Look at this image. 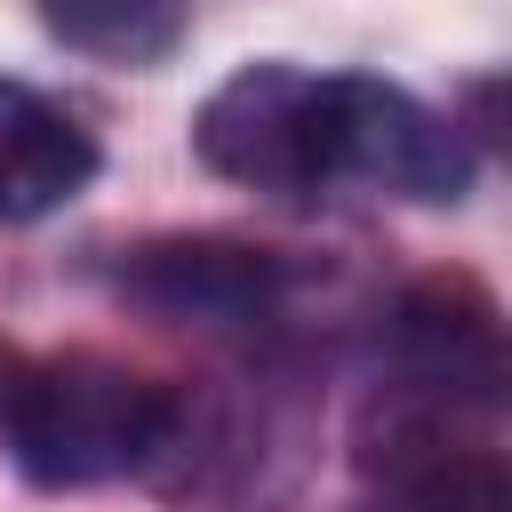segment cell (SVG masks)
<instances>
[{"mask_svg":"<svg viewBox=\"0 0 512 512\" xmlns=\"http://www.w3.org/2000/svg\"><path fill=\"white\" fill-rule=\"evenodd\" d=\"M368 504L360 512H512V480L496 448H456L440 408H400L384 448H360Z\"/></svg>","mask_w":512,"mask_h":512,"instance_id":"obj_5","label":"cell"},{"mask_svg":"<svg viewBox=\"0 0 512 512\" xmlns=\"http://www.w3.org/2000/svg\"><path fill=\"white\" fill-rule=\"evenodd\" d=\"M312 80L296 64H240L192 120V152L248 192H312Z\"/></svg>","mask_w":512,"mask_h":512,"instance_id":"obj_3","label":"cell"},{"mask_svg":"<svg viewBox=\"0 0 512 512\" xmlns=\"http://www.w3.org/2000/svg\"><path fill=\"white\" fill-rule=\"evenodd\" d=\"M392 352H400V392L448 408V400H496L504 376V336L496 304L472 280H424L392 312Z\"/></svg>","mask_w":512,"mask_h":512,"instance_id":"obj_4","label":"cell"},{"mask_svg":"<svg viewBox=\"0 0 512 512\" xmlns=\"http://www.w3.org/2000/svg\"><path fill=\"white\" fill-rule=\"evenodd\" d=\"M96 176V136L40 88L0 80V224H32L88 192Z\"/></svg>","mask_w":512,"mask_h":512,"instance_id":"obj_7","label":"cell"},{"mask_svg":"<svg viewBox=\"0 0 512 512\" xmlns=\"http://www.w3.org/2000/svg\"><path fill=\"white\" fill-rule=\"evenodd\" d=\"M328 184H368L392 200L448 208L472 192V144L456 120H440L392 80L320 72L312 80V192Z\"/></svg>","mask_w":512,"mask_h":512,"instance_id":"obj_2","label":"cell"},{"mask_svg":"<svg viewBox=\"0 0 512 512\" xmlns=\"http://www.w3.org/2000/svg\"><path fill=\"white\" fill-rule=\"evenodd\" d=\"M120 296L160 320H256L280 296V256L248 240H152L120 264Z\"/></svg>","mask_w":512,"mask_h":512,"instance_id":"obj_6","label":"cell"},{"mask_svg":"<svg viewBox=\"0 0 512 512\" xmlns=\"http://www.w3.org/2000/svg\"><path fill=\"white\" fill-rule=\"evenodd\" d=\"M176 400L184 392L136 376L128 360L64 352V360H40L16 384H0V432H8V456L24 464V480L96 488L120 472H160Z\"/></svg>","mask_w":512,"mask_h":512,"instance_id":"obj_1","label":"cell"},{"mask_svg":"<svg viewBox=\"0 0 512 512\" xmlns=\"http://www.w3.org/2000/svg\"><path fill=\"white\" fill-rule=\"evenodd\" d=\"M40 24L96 64H168L192 0H40Z\"/></svg>","mask_w":512,"mask_h":512,"instance_id":"obj_8","label":"cell"}]
</instances>
